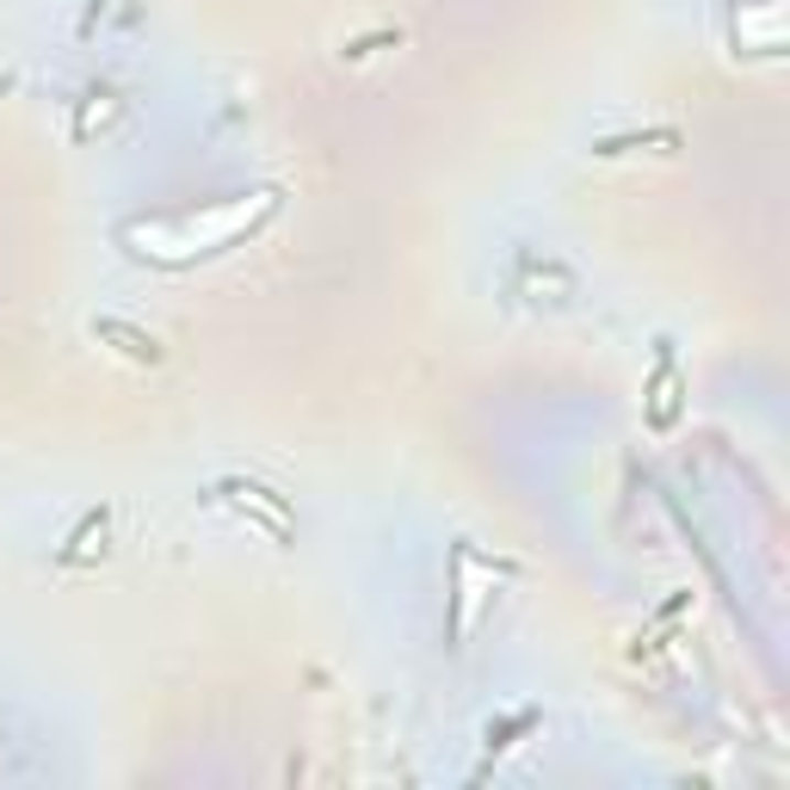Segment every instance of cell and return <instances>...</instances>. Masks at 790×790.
I'll list each match as a JSON object with an SVG mask.
<instances>
[{
  "label": "cell",
  "mask_w": 790,
  "mask_h": 790,
  "mask_svg": "<svg viewBox=\"0 0 790 790\" xmlns=\"http://www.w3.org/2000/svg\"><path fill=\"white\" fill-rule=\"evenodd\" d=\"M389 44H402V32H371V37H353V44H346L340 56H346V63H365L371 50H389Z\"/></svg>",
  "instance_id": "5"
},
{
  "label": "cell",
  "mask_w": 790,
  "mask_h": 790,
  "mask_svg": "<svg viewBox=\"0 0 790 790\" xmlns=\"http://www.w3.org/2000/svg\"><path fill=\"white\" fill-rule=\"evenodd\" d=\"M630 149H680V130H642V137H605L593 142V155H630Z\"/></svg>",
  "instance_id": "3"
},
{
  "label": "cell",
  "mask_w": 790,
  "mask_h": 790,
  "mask_svg": "<svg viewBox=\"0 0 790 790\" xmlns=\"http://www.w3.org/2000/svg\"><path fill=\"white\" fill-rule=\"evenodd\" d=\"M531 728H538V711H512L507 723H488V754H507L512 742H519V735H531Z\"/></svg>",
  "instance_id": "4"
},
{
  "label": "cell",
  "mask_w": 790,
  "mask_h": 790,
  "mask_svg": "<svg viewBox=\"0 0 790 790\" xmlns=\"http://www.w3.org/2000/svg\"><path fill=\"white\" fill-rule=\"evenodd\" d=\"M680 420V365H673V346L661 340V358H654V377H649V426L667 433Z\"/></svg>",
  "instance_id": "1"
},
{
  "label": "cell",
  "mask_w": 790,
  "mask_h": 790,
  "mask_svg": "<svg viewBox=\"0 0 790 790\" xmlns=\"http://www.w3.org/2000/svg\"><path fill=\"white\" fill-rule=\"evenodd\" d=\"M94 340H111L118 353L130 358V365H161V346L149 340V334H137L130 322H118V315H99V322H94Z\"/></svg>",
  "instance_id": "2"
},
{
  "label": "cell",
  "mask_w": 790,
  "mask_h": 790,
  "mask_svg": "<svg viewBox=\"0 0 790 790\" xmlns=\"http://www.w3.org/2000/svg\"><path fill=\"white\" fill-rule=\"evenodd\" d=\"M7 94H13V75H0V99H7Z\"/></svg>",
  "instance_id": "6"
}]
</instances>
